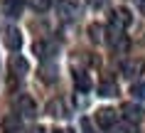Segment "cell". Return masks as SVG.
Instances as JSON below:
<instances>
[{"instance_id": "obj_1", "label": "cell", "mask_w": 145, "mask_h": 133, "mask_svg": "<svg viewBox=\"0 0 145 133\" xmlns=\"http://www.w3.org/2000/svg\"><path fill=\"white\" fill-rule=\"evenodd\" d=\"M130 22H133V15H130L128 8H118V10H113V12H111V30L123 32Z\"/></svg>"}, {"instance_id": "obj_2", "label": "cell", "mask_w": 145, "mask_h": 133, "mask_svg": "<svg viewBox=\"0 0 145 133\" xmlns=\"http://www.w3.org/2000/svg\"><path fill=\"white\" fill-rule=\"evenodd\" d=\"M121 113H123V118L128 121V123H140L145 118V111H143V106L140 104H133V101H128V104H123L121 106Z\"/></svg>"}, {"instance_id": "obj_3", "label": "cell", "mask_w": 145, "mask_h": 133, "mask_svg": "<svg viewBox=\"0 0 145 133\" xmlns=\"http://www.w3.org/2000/svg\"><path fill=\"white\" fill-rule=\"evenodd\" d=\"M17 113L25 118H35L37 116V104L30 94H20L17 96Z\"/></svg>"}, {"instance_id": "obj_4", "label": "cell", "mask_w": 145, "mask_h": 133, "mask_svg": "<svg viewBox=\"0 0 145 133\" xmlns=\"http://www.w3.org/2000/svg\"><path fill=\"white\" fill-rule=\"evenodd\" d=\"M5 45H8L12 52H17V49L22 47V32L17 30L15 25H10L8 30H5Z\"/></svg>"}, {"instance_id": "obj_5", "label": "cell", "mask_w": 145, "mask_h": 133, "mask_svg": "<svg viewBox=\"0 0 145 133\" xmlns=\"http://www.w3.org/2000/svg\"><path fill=\"white\" fill-rule=\"evenodd\" d=\"M57 15L61 20H74L76 17V5L71 0H57Z\"/></svg>"}, {"instance_id": "obj_6", "label": "cell", "mask_w": 145, "mask_h": 133, "mask_svg": "<svg viewBox=\"0 0 145 133\" xmlns=\"http://www.w3.org/2000/svg\"><path fill=\"white\" fill-rule=\"evenodd\" d=\"M111 35H108V42H111V47L116 49V52H125L128 49V37L123 35V32L118 30H108Z\"/></svg>"}, {"instance_id": "obj_7", "label": "cell", "mask_w": 145, "mask_h": 133, "mask_svg": "<svg viewBox=\"0 0 145 133\" xmlns=\"http://www.w3.org/2000/svg\"><path fill=\"white\" fill-rule=\"evenodd\" d=\"M96 123L101 128H111L116 123V111L113 109H99L96 111Z\"/></svg>"}, {"instance_id": "obj_8", "label": "cell", "mask_w": 145, "mask_h": 133, "mask_svg": "<svg viewBox=\"0 0 145 133\" xmlns=\"http://www.w3.org/2000/svg\"><path fill=\"white\" fill-rule=\"evenodd\" d=\"M121 69H123L125 77H135V74H140L145 69V64H143V59H125Z\"/></svg>"}, {"instance_id": "obj_9", "label": "cell", "mask_w": 145, "mask_h": 133, "mask_svg": "<svg viewBox=\"0 0 145 133\" xmlns=\"http://www.w3.org/2000/svg\"><path fill=\"white\" fill-rule=\"evenodd\" d=\"M39 79L47 81V84L57 81V64H54V62H44L42 67H39Z\"/></svg>"}, {"instance_id": "obj_10", "label": "cell", "mask_w": 145, "mask_h": 133, "mask_svg": "<svg viewBox=\"0 0 145 133\" xmlns=\"http://www.w3.org/2000/svg\"><path fill=\"white\" fill-rule=\"evenodd\" d=\"M3 8H5V15L8 17H20L22 15V8H25V0H5Z\"/></svg>"}, {"instance_id": "obj_11", "label": "cell", "mask_w": 145, "mask_h": 133, "mask_svg": "<svg viewBox=\"0 0 145 133\" xmlns=\"http://www.w3.org/2000/svg\"><path fill=\"white\" fill-rule=\"evenodd\" d=\"M57 52V47H54L52 42H35V54H39L44 62H49V57Z\"/></svg>"}, {"instance_id": "obj_12", "label": "cell", "mask_w": 145, "mask_h": 133, "mask_svg": "<svg viewBox=\"0 0 145 133\" xmlns=\"http://www.w3.org/2000/svg\"><path fill=\"white\" fill-rule=\"evenodd\" d=\"M47 113L54 116V118H61V116H67V106H64L61 99H52V101L47 104Z\"/></svg>"}, {"instance_id": "obj_13", "label": "cell", "mask_w": 145, "mask_h": 133, "mask_svg": "<svg viewBox=\"0 0 145 133\" xmlns=\"http://www.w3.org/2000/svg\"><path fill=\"white\" fill-rule=\"evenodd\" d=\"M10 69H12L15 77H25L30 67H27V62H25L22 57H12V59H10Z\"/></svg>"}, {"instance_id": "obj_14", "label": "cell", "mask_w": 145, "mask_h": 133, "mask_svg": "<svg viewBox=\"0 0 145 133\" xmlns=\"http://www.w3.org/2000/svg\"><path fill=\"white\" fill-rule=\"evenodd\" d=\"M74 86H76L79 91H89V89H91L89 74H86V71H76V74H74Z\"/></svg>"}, {"instance_id": "obj_15", "label": "cell", "mask_w": 145, "mask_h": 133, "mask_svg": "<svg viewBox=\"0 0 145 133\" xmlns=\"http://www.w3.org/2000/svg\"><path fill=\"white\" fill-rule=\"evenodd\" d=\"M99 94L101 96H116L118 94V84L111 81V79H103V81L99 84Z\"/></svg>"}, {"instance_id": "obj_16", "label": "cell", "mask_w": 145, "mask_h": 133, "mask_svg": "<svg viewBox=\"0 0 145 133\" xmlns=\"http://www.w3.org/2000/svg\"><path fill=\"white\" fill-rule=\"evenodd\" d=\"M130 94L138 101H145V81H135V84L130 86Z\"/></svg>"}, {"instance_id": "obj_17", "label": "cell", "mask_w": 145, "mask_h": 133, "mask_svg": "<svg viewBox=\"0 0 145 133\" xmlns=\"http://www.w3.org/2000/svg\"><path fill=\"white\" fill-rule=\"evenodd\" d=\"M89 37H91V42H103V27L101 25H89Z\"/></svg>"}, {"instance_id": "obj_18", "label": "cell", "mask_w": 145, "mask_h": 133, "mask_svg": "<svg viewBox=\"0 0 145 133\" xmlns=\"http://www.w3.org/2000/svg\"><path fill=\"white\" fill-rule=\"evenodd\" d=\"M32 8L37 10V12H44V10H49V5H52V0H30Z\"/></svg>"}, {"instance_id": "obj_19", "label": "cell", "mask_w": 145, "mask_h": 133, "mask_svg": "<svg viewBox=\"0 0 145 133\" xmlns=\"http://www.w3.org/2000/svg\"><path fill=\"white\" fill-rule=\"evenodd\" d=\"M121 131H123V133H138V126H135V123H128V121H125V123L121 126Z\"/></svg>"}, {"instance_id": "obj_20", "label": "cell", "mask_w": 145, "mask_h": 133, "mask_svg": "<svg viewBox=\"0 0 145 133\" xmlns=\"http://www.w3.org/2000/svg\"><path fill=\"white\" fill-rule=\"evenodd\" d=\"M81 128H84V133H91V121L89 118H81Z\"/></svg>"}, {"instance_id": "obj_21", "label": "cell", "mask_w": 145, "mask_h": 133, "mask_svg": "<svg viewBox=\"0 0 145 133\" xmlns=\"http://www.w3.org/2000/svg\"><path fill=\"white\" fill-rule=\"evenodd\" d=\"M89 5H91V8H103L106 0H89Z\"/></svg>"}, {"instance_id": "obj_22", "label": "cell", "mask_w": 145, "mask_h": 133, "mask_svg": "<svg viewBox=\"0 0 145 133\" xmlns=\"http://www.w3.org/2000/svg\"><path fill=\"white\" fill-rule=\"evenodd\" d=\"M32 133H44V126H35V128H32Z\"/></svg>"}, {"instance_id": "obj_23", "label": "cell", "mask_w": 145, "mask_h": 133, "mask_svg": "<svg viewBox=\"0 0 145 133\" xmlns=\"http://www.w3.org/2000/svg\"><path fill=\"white\" fill-rule=\"evenodd\" d=\"M54 133H74V131H71V128H57Z\"/></svg>"}, {"instance_id": "obj_24", "label": "cell", "mask_w": 145, "mask_h": 133, "mask_svg": "<svg viewBox=\"0 0 145 133\" xmlns=\"http://www.w3.org/2000/svg\"><path fill=\"white\" fill-rule=\"evenodd\" d=\"M135 3H138V8H140V10L145 12V0H135Z\"/></svg>"}]
</instances>
